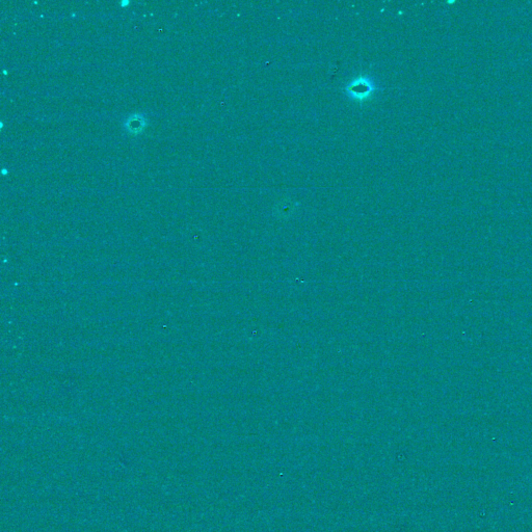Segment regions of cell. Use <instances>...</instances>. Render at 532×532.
Wrapping results in <instances>:
<instances>
[{"mask_svg":"<svg viewBox=\"0 0 532 532\" xmlns=\"http://www.w3.org/2000/svg\"><path fill=\"white\" fill-rule=\"evenodd\" d=\"M377 89V85L369 76H360L354 79L345 88L347 96L355 101H365L369 99Z\"/></svg>","mask_w":532,"mask_h":532,"instance_id":"cell-1","label":"cell"},{"mask_svg":"<svg viewBox=\"0 0 532 532\" xmlns=\"http://www.w3.org/2000/svg\"><path fill=\"white\" fill-rule=\"evenodd\" d=\"M125 127L127 131L130 132L131 134H139L146 127L145 118L142 116H132L128 118L127 122L125 123Z\"/></svg>","mask_w":532,"mask_h":532,"instance_id":"cell-2","label":"cell"},{"mask_svg":"<svg viewBox=\"0 0 532 532\" xmlns=\"http://www.w3.org/2000/svg\"><path fill=\"white\" fill-rule=\"evenodd\" d=\"M128 4H129V1H122V5H123V6H126V5H128Z\"/></svg>","mask_w":532,"mask_h":532,"instance_id":"cell-3","label":"cell"}]
</instances>
